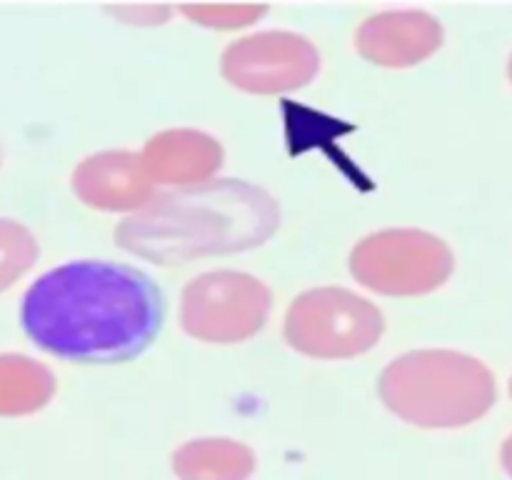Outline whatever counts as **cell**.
Masks as SVG:
<instances>
[{"label": "cell", "instance_id": "1", "mask_svg": "<svg viewBox=\"0 0 512 480\" xmlns=\"http://www.w3.org/2000/svg\"><path fill=\"white\" fill-rule=\"evenodd\" d=\"M163 290L143 270L110 260H73L33 280L20 325L35 348L70 363H125L163 328Z\"/></svg>", "mask_w": 512, "mask_h": 480}]
</instances>
